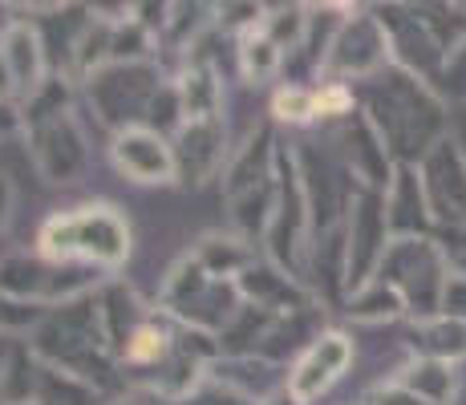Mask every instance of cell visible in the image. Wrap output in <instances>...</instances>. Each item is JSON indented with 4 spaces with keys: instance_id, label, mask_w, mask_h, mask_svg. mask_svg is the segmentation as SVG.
<instances>
[]
</instances>
